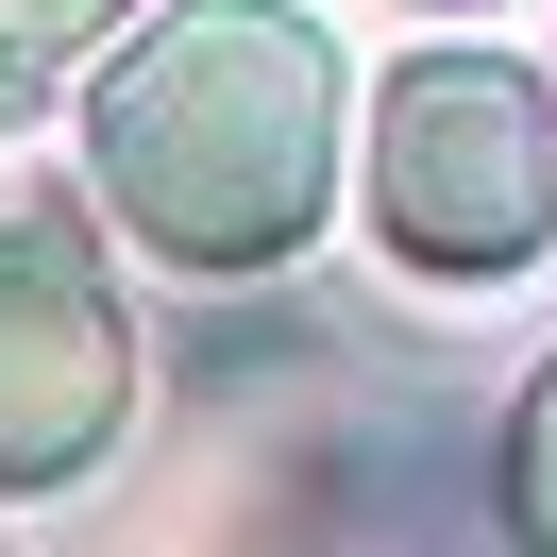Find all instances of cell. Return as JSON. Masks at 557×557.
I'll use <instances>...</instances> for the list:
<instances>
[{
	"label": "cell",
	"mask_w": 557,
	"mask_h": 557,
	"mask_svg": "<svg viewBox=\"0 0 557 557\" xmlns=\"http://www.w3.org/2000/svg\"><path fill=\"white\" fill-rule=\"evenodd\" d=\"M372 220L406 271L440 287H507L557 237V85L507 51H422L372 102Z\"/></svg>",
	"instance_id": "7a4b0ae2"
},
{
	"label": "cell",
	"mask_w": 557,
	"mask_h": 557,
	"mask_svg": "<svg viewBox=\"0 0 557 557\" xmlns=\"http://www.w3.org/2000/svg\"><path fill=\"white\" fill-rule=\"evenodd\" d=\"M507 523H523V541H557V372L523 388V422H507Z\"/></svg>",
	"instance_id": "277c9868"
},
{
	"label": "cell",
	"mask_w": 557,
	"mask_h": 557,
	"mask_svg": "<svg viewBox=\"0 0 557 557\" xmlns=\"http://www.w3.org/2000/svg\"><path fill=\"white\" fill-rule=\"evenodd\" d=\"M119 422H136V321L102 253L69 220H0V490L102 473Z\"/></svg>",
	"instance_id": "3957f363"
},
{
	"label": "cell",
	"mask_w": 557,
	"mask_h": 557,
	"mask_svg": "<svg viewBox=\"0 0 557 557\" xmlns=\"http://www.w3.org/2000/svg\"><path fill=\"white\" fill-rule=\"evenodd\" d=\"M85 170L152 271H287L338 203V35L305 0H170L85 85Z\"/></svg>",
	"instance_id": "6da1fadb"
},
{
	"label": "cell",
	"mask_w": 557,
	"mask_h": 557,
	"mask_svg": "<svg viewBox=\"0 0 557 557\" xmlns=\"http://www.w3.org/2000/svg\"><path fill=\"white\" fill-rule=\"evenodd\" d=\"M119 17H136V0H0V51H85V35H119Z\"/></svg>",
	"instance_id": "5b68a950"
}]
</instances>
